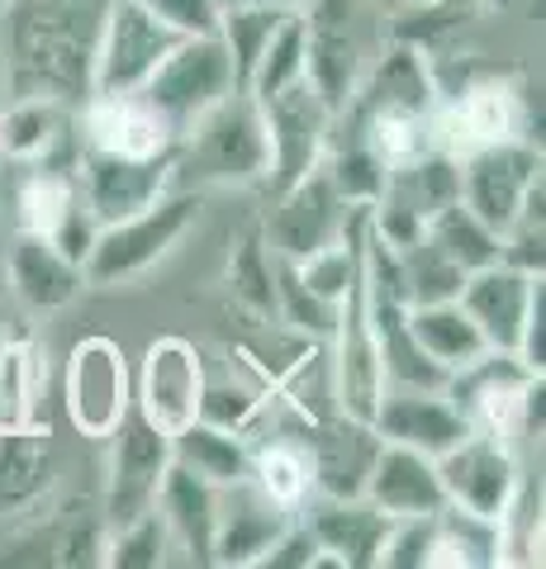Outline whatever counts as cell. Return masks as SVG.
<instances>
[{"label": "cell", "mask_w": 546, "mask_h": 569, "mask_svg": "<svg viewBox=\"0 0 546 569\" xmlns=\"http://www.w3.org/2000/svg\"><path fill=\"white\" fill-rule=\"evenodd\" d=\"M115 0H6L0 10V100L91 96L96 43Z\"/></svg>", "instance_id": "1"}, {"label": "cell", "mask_w": 546, "mask_h": 569, "mask_svg": "<svg viewBox=\"0 0 546 569\" xmlns=\"http://www.w3.org/2000/svg\"><path fill=\"white\" fill-rule=\"evenodd\" d=\"M271 171V142L267 119L248 91H234L219 100L205 119L190 123L171 152V186H267Z\"/></svg>", "instance_id": "2"}, {"label": "cell", "mask_w": 546, "mask_h": 569, "mask_svg": "<svg viewBox=\"0 0 546 569\" xmlns=\"http://www.w3.org/2000/svg\"><path fill=\"white\" fill-rule=\"evenodd\" d=\"M196 223H200V194L171 186L162 200H152L148 209L96 228V242L81 261L86 284H96V290H119V284L143 280L157 261L171 257V247Z\"/></svg>", "instance_id": "3"}, {"label": "cell", "mask_w": 546, "mask_h": 569, "mask_svg": "<svg viewBox=\"0 0 546 569\" xmlns=\"http://www.w3.org/2000/svg\"><path fill=\"white\" fill-rule=\"evenodd\" d=\"M443 395L461 408L475 432L514 441L542 432V376L518 361V351H485L470 366L451 370Z\"/></svg>", "instance_id": "4"}, {"label": "cell", "mask_w": 546, "mask_h": 569, "mask_svg": "<svg viewBox=\"0 0 546 569\" xmlns=\"http://www.w3.org/2000/svg\"><path fill=\"white\" fill-rule=\"evenodd\" d=\"M527 129H533L527 96L514 77H499V71H480V77L461 81V91H443L433 110V148L456 162L480 148H495V142L533 138Z\"/></svg>", "instance_id": "5"}, {"label": "cell", "mask_w": 546, "mask_h": 569, "mask_svg": "<svg viewBox=\"0 0 546 569\" xmlns=\"http://www.w3.org/2000/svg\"><path fill=\"white\" fill-rule=\"evenodd\" d=\"M234 91H238V77H234V62H228V48L219 43V33L181 39L143 86L148 104L171 123L176 142H181V133H190V123L205 119Z\"/></svg>", "instance_id": "6"}, {"label": "cell", "mask_w": 546, "mask_h": 569, "mask_svg": "<svg viewBox=\"0 0 546 569\" xmlns=\"http://www.w3.org/2000/svg\"><path fill=\"white\" fill-rule=\"evenodd\" d=\"M105 441H115L110 479H105V527L115 531L157 508V493H162V479L171 470V437L129 403V413Z\"/></svg>", "instance_id": "7"}, {"label": "cell", "mask_w": 546, "mask_h": 569, "mask_svg": "<svg viewBox=\"0 0 546 569\" xmlns=\"http://www.w3.org/2000/svg\"><path fill=\"white\" fill-rule=\"evenodd\" d=\"M181 43L143 0H115L105 14L96 67H91V96H119V91H143L148 77L162 67L167 52Z\"/></svg>", "instance_id": "8"}, {"label": "cell", "mask_w": 546, "mask_h": 569, "mask_svg": "<svg viewBox=\"0 0 546 569\" xmlns=\"http://www.w3.org/2000/svg\"><path fill=\"white\" fill-rule=\"evenodd\" d=\"M437 479L451 508L475 512L489 522H508L518 503V460L514 447L489 432H470L451 451L437 456Z\"/></svg>", "instance_id": "9"}, {"label": "cell", "mask_w": 546, "mask_h": 569, "mask_svg": "<svg viewBox=\"0 0 546 569\" xmlns=\"http://www.w3.org/2000/svg\"><path fill=\"white\" fill-rule=\"evenodd\" d=\"M62 403L81 437H96V441L110 437L133 403L125 347L110 342V337H81L72 356H67Z\"/></svg>", "instance_id": "10"}, {"label": "cell", "mask_w": 546, "mask_h": 569, "mask_svg": "<svg viewBox=\"0 0 546 569\" xmlns=\"http://www.w3.org/2000/svg\"><path fill=\"white\" fill-rule=\"evenodd\" d=\"M456 167H461V194L456 200L504 238L518 223L533 186L542 181V148L533 138H514V142H495V148L470 152Z\"/></svg>", "instance_id": "11"}, {"label": "cell", "mask_w": 546, "mask_h": 569, "mask_svg": "<svg viewBox=\"0 0 546 569\" xmlns=\"http://www.w3.org/2000/svg\"><path fill=\"white\" fill-rule=\"evenodd\" d=\"M257 110H261V119H267V142H271L267 186L276 194V190L295 186L299 176H309L324 162L328 138H332V129H338V114L319 100V91H314L309 81H295L280 96L257 100Z\"/></svg>", "instance_id": "12"}, {"label": "cell", "mask_w": 546, "mask_h": 569, "mask_svg": "<svg viewBox=\"0 0 546 569\" xmlns=\"http://www.w3.org/2000/svg\"><path fill=\"white\" fill-rule=\"evenodd\" d=\"M24 171L29 176L14 190V223H20V233H39L48 242H58L72 261H86L96 242V219L81 204L77 162H39Z\"/></svg>", "instance_id": "13"}, {"label": "cell", "mask_w": 546, "mask_h": 569, "mask_svg": "<svg viewBox=\"0 0 546 569\" xmlns=\"http://www.w3.org/2000/svg\"><path fill=\"white\" fill-rule=\"evenodd\" d=\"M357 204H347L338 190H332L328 171L314 167L309 176H299L295 186L276 190V209L267 213V228H261V238L276 257L286 261H299L309 252H319L328 247L332 238H343L347 228V213Z\"/></svg>", "instance_id": "14"}, {"label": "cell", "mask_w": 546, "mask_h": 569, "mask_svg": "<svg viewBox=\"0 0 546 569\" xmlns=\"http://www.w3.org/2000/svg\"><path fill=\"white\" fill-rule=\"evenodd\" d=\"M77 190L96 228L129 219L171 190V157H110L77 148Z\"/></svg>", "instance_id": "15"}, {"label": "cell", "mask_w": 546, "mask_h": 569, "mask_svg": "<svg viewBox=\"0 0 546 569\" xmlns=\"http://www.w3.org/2000/svg\"><path fill=\"white\" fill-rule=\"evenodd\" d=\"M200 395H205V361L186 337H157L143 351L133 385V408L162 432H181L186 422L200 418Z\"/></svg>", "instance_id": "16"}, {"label": "cell", "mask_w": 546, "mask_h": 569, "mask_svg": "<svg viewBox=\"0 0 546 569\" xmlns=\"http://www.w3.org/2000/svg\"><path fill=\"white\" fill-rule=\"evenodd\" d=\"M77 142L110 157H171L176 133L171 123L148 104L143 91L119 96H86L77 104Z\"/></svg>", "instance_id": "17"}, {"label": "cell", "mask_w": 546, "mask_h": 569, "mask_svg": "<svg viewBox=\"0 0 546 569\" xmlns=\"http://www.w3.org/2000/svg\"><path fill=\"white\" fill-rule=\"evenodd\" d=\"M542 276H527L508 261H489L480 271H470L461 280V309L470 313V323L480 328L489 351H518L527 313L542 299Z\"/></svg>", "instance_id": "18"}, {"label": "cell", "mask_w": 546, "mask_h": 569, "mask_svg": "<svg viewBox=\"0 0 546 569\" xmlns=\"http://www.w3.org/2000/svg\"><path fill=\"white\" fill-rule=\"evenodd\" d=\"M361 71H366V62L347 29L343 0H314L305 10V81L319 91V100L332 114H343L361 81Z\"/></svg>", "instance_id": "19"}, {"label": "cell", "mask_w": 546, "mask_h": 569, "mask_svg": "<svg viewBox=\"0 0 546 569\" xmlns=\"http://www.w3.org/2000/svg\"><path fill=\"white\" fill-rule=\"evenodd\" d=\"M376 437L380 441H395V447H409L423 456H443L451 451L456 441L470 432V422L461 418L443 389H385L380 403H376Z\"/></svg>", "instance_id": "20"}, {"label": "cell", "mask_w": 546, "mask_h": 569, "mask_svg": "<svg viewBox=\"0 0 546 569\" xmlns=\"http://www.w3.org/2000/svg\"><path fill=\"white\" fill-rule=\"evenodd\" d=\"M0 266H6L10 299L29 313H58L86 290L81 261H72L58 242H48L39 233H14Z\"/></svg>", "instance_id": "21"}, {"label": "cell", "mask_w": 546, "mask_h": 569, "mask_svg": "<svg viewBox=\"0 0 546 569\" xmlns=\"http://www.w3.org/2000/svg\"><path fill=\"white\" fill-rule=\"evenodd\" d=\"M77 104L48 100V96H20L0 104V157L14 167L39 162H77Z\"/></svg>", "instance_id": "22"}, {"label": "cell", "mask_w": 546, "mask_h": 569, "mask_svg": "<svg viewBox=\"0 0 546 569\" xmlns=\"http://www.w3.org/2000/svg\"><path fill=\"white\" fill-rule=\"evenodd\" d=\"M309 466H314V489L324 498H361L371 460L380 451V437L371 422H357L347 413L332 418H309Z\"/></svg>", "instance_id": "23"}, {"label": "cell", "mask_w": 546, "mask_h": 569, "mask_svg": "<svg viewBox=\"0 0 546 569\" xmlns=\"http://www.w3.org/2000/svg\"><path fill=\"white\" fill-rule=\"evenodd\" d=\"M295 522L290 508L261 493L252 479L219 489V518H215V565H257L271 550V541Z\"/></svg>", "instance_id": "24"}, {"label": "cell", "mask_w": 546, "mask_h": 569, "mask_svg": "<svg viewBox=\"0 0 546 569\" xmlns=\"http://www.w3.org/2000/svg\"><path fill=\"white\" fill-rule=\"evenodd\" d=\"M361 498L371 508H380L385 518H433V512L447 508L437 460L409 447H395V441H380Z\"/></svg>", "instance_id": "25"}, {"label": "cell", "mask_w": 546, "mask_h": 569, "mask_svg": "<svg viewBox=\"0 0 546 569\" xmlns=\"http://www.w3.org/2000/svg\"><path fill=\"white\" fill-rule=\"evenodd\" d=\"M314 541L328 556V565H343V569H361V565H376L380 560V546H385V531H390V518L380 508H371L366 498H319L309 508V522Z\"/></svg>", "instance_id": "26"}, {"label": "cell", "mask_w": 546, "mask_h": 569, "mask_svg": "<svg viewBox=\"0 0 546 569\" xmlns=\"http://www.w3.org/2000/svg\"><path fill=\"white\" fill-rule=\"evenodd\" d=\"M157 512L167 522L171 550H186L190 565H215V518H219V489L209 479L171 466L157 493Z\"/></svg>", "instance_id": "27"}, {"label": "cell", "mask_w": 546, "mask_h": 569, "mask_svg": "<svg viewBox=\"0 0 546 569\" xmlns=\"http://www.w3.org/2000/svg\"><path fill=\"white\" fill-rule=\"evenodd\" d=\"M52 485V441L43 422L0 427V518L33 508Z\"/></svg>", "instance_id": "28"}, {"label": "cell", "mask_w": 546, "mask_h": 569, "mask_svg": "<svg viewBox=\"0 0 546 569\" xmlns=\"http://www.w3.org/2000/svg\"><path fill=\"white\" fill-rule=\"evenodd\" d=\"M171 466L209 479L215 489H228V485H238V479H248L252 447H248V437L196 418V422H186L181 432H171Z\"/></svg>", "instance_id": "29"}, {"label": "cell", "mask_w": 546, "mask_h": 569, "mask_svg": "<svg viewBox=\"0 0 546 569\" xmlns=\"http://www.w3.org/2000/svg\"><path fill=\"white\" fill-rule=\"evenodd\" d=\"M508 550L504 537V522H489V518H475V512L461 508H443L433 512V531H428V560L423 569H475V565H499Z\"/></svg>", "instance_id": "30"}, {"label": "cell", "mask_w": 546, "mask_h": 569, "mask_svg": "<svg viewBox=\"0 0 546 569\" xmlns=\"http://www.w3.org/2000/svg\"><path fill=\"white\" fill-rule=\"evenodd\" d=\"M404 323H409L414 342L433 356L437 366L447 370H461L470 366L475 356H485V337L480 328L470 323V313L461 309V299H437V305H409L404 309Z\"/></svg>", "instance_id": "31"}, {"label": "cell", "mask_w": 546, "mask_h": 569, "mask_svg": "<svg viewBox=\"0 0 546 569\" xmlns=\"http://www.w3.org/2000/svg\"><path fill=\"white\" fill-rule=\"evenodd\" d=\"M456 194H461V167H456V157L433 148V152H423L418 162L395 167L390 176H385L380 200L409 209V213H418V219L428 223L437 209L456 200Z\"/></svg>", "instance_id": "32"}, {"label": "cell", "mask_w": 546, "mask_h": 569, "mask_svg": "<svg viewBox=\"0 0 546 569\" xmlns=\"http://www.w3.org/2000/svg\"><path fill=\"white\" fill-rule=\"evenodd\" d=\"M43 356L20 332H0V427L39 422L43 395Z\"/></svg>", "instance_id": "33"}, {"label": "cell", "mask_w": 546, "mask_h": 569, "mask_svg": "<svg viewBox=\"0 0 546 569\" xmlns=\"http://www.w3.org/2000/svg\"><path fill=\"white\" fill-rule=\"evenodd\" d=\"M252 485L276 498L280 508L299 512L305 508V498L314 493V466H309V447L305 437H276L267 447H252V470H248Z\"/></svg>", "instance_id": "34"}, {"label": "cell", "mask_w": 546, "mask_h": 569, "mask_svg": "<svg viewBox=\"0 0 546 569\" xmlns=\"http://www.w3.org/2000/svg\"><path fill=\"white\" fill-rule=\"evenodd\" d=\"M423 238H428L443 257H451L466 276L480 271V266H489V261H499V233L485 219H475L461 200L437 209L433 219L423 223Z\"/></svg>", "instance_id": "35"}, {"label": "cell", "mask_w": 546, "mask_h": 569, "mask_svg": "<svg viewBox=\"0 0 546 569\" xmlns=\"http://www.w3.org/2000/svg\"><path fill=\"white\" fill-rule=\"evenodd\" d=\"M224 290L234 295V305H242L261 323L276 318V257L261 233H248L234 247L228 271H224Z\"/></svg>", "instance_id": "36"}, {"label": "cell", "mask_w": 546, "mask_h": 569, "mask_svg": "<svg viewBox=\"0 0 546 569\" xmlns=\"http://www.w3.org/2000/svg\"><path fill=\"white\" fill-rule=\"evenodd\" d=\"M286 14L295 10H271V6H238V10H219V43L228 48V62H234V77H238V91H248V77L257 58L267 52L271 33L286 24Z\"/></svg>", "instance_id": "37"}, {"label": "cell", "mask_w": 546, "mask_h": 569, "mask_svg": "<svg viewBox=\"0 0 546 569\" xmlns=\"http://www.w3.org/2000/svg\"><path fill=\"white\" fill-rule=\"evenodd\" d=\"M399 257V284H404V305H437V299L461 295L466 271L451 257H443L428 238H418L409 247H395Z\"/></svg>", "instance_id": "38"}, {"label": "cell", "mask_w": 546, "mask_h": 569, "mask_svg": "<svg viewBox=\"0 0 546 569\" xmlns=\"http://www.w3.org/2000/svg\"><path fill=\"white\" fill-rule=\"evenodd\" d=\"M295 81H305V10L286 14V24L271 33L267 52L257 58L252 77H248V96L252 100H271Z\"/></svg>", "instance_id": "39"}, {"label": "cell", "mask_w": 546, "mask_h": 569, "mask_svg": "<svg viewBox=\"0 0 546 569\" xmlns=\"http://www.w3.org/2000/svg\"><path fill=\"white\" fill-rule=\"evenodd\" d=\"M319 167L328 171L332 190H338L347 204H376L380 190H385V176H390L361 138H343V142L328 138V152H324Z\"/></svg>", "instance_id": "40"}, {"label": "cell", "mask_w": 546, "mask_h": 569, "mask_svg": "<svg viewBox=\"0 0 546 569\" xmlns=\"http://www.w3.org/2000/svg\"><path fill=\"white\" fill-rule=\"evenodd\" d=\"M276 318L290 332H305V337H319L324 342V337H332V323H338V305L314 295L309 284L295 276V266L286 257H276Z\"/></svg>", "instance_id": "41"}, {"label": "cell", "mask_w": 546, "mask_h": 569, "mask_svg": "<svg viewBox=\"0 0 546 569\" xmlns=\"http://www.w3.org/2000/svg\"><path fill=\"white\" fill-rule=\"evenodd\" d=\"M105 565H115V569H157V565H167V550H171V537H167V522H162V512H143V518H133L125 527H115L110 537H105Z\"/></svg>", "instance_id": "42"}, {"label": "cell", "mask_w": 546, "mask_h": 569, "mask_svg": "<svg viewBox=\"0 0 546 569\" xmlns=\"http://www.w3.org/2000/svg\"><path fill=\"white\" fill-rule=\"evenodd\" d=\"M261 413H267V395H257V389H248V385H209L205 380V395H200V418L205 422L248 437L261 422Z\"/></svg>", "instance_id": "43"}, {"label": "cell", "mask_w": 546, "mask_h": 569, "mask_svg": "<svg viewBox=\"0 0 546 569\" xmlns=\"http://www.w3.org/2000/svg\"><path fill=\"white\" fill-rule=\"evenodd\" d=\"M143 6L181 39H200V33L219 29V6L215 0H143Z\"/></svg>", "instance_id": "44"}, {"label": "cell", "mask_w": 546, "mask_h": 569, "mask_svg": "<svg viewBox=\"0 0 546 569\" xmlns=\"http://www.w3.org/2000/svg\"><path fill=\"white\" fill-rule=\"evenodd\" d=\"M219 10H238V6H271V10H309L314 0H215Z\"/></svg>", "instance_id": "45"}, {"label": "cell", "mask_w": 546, "mask_h": 569, "mask_svg": "<svg viewBox=\"0 0 546 569\" xmlns=\"http://www.w3.org/2000/svg\"><path fill=\"white\" fill-rule=\"evenodd\" d=\"M10 323V284H6V266H0V332Z\"/></svg>", "instance_id": "46"}, {"label": "cell", "mask_w": 546, "mask_h": 569, "mask_svg": "<svg viewBox=\"0 0 546 569\" xmlns=\"http://www.w3.org/2000/svg\"><path fill=\"white\" fill-rule=\"evenodd\" d=\"M380 10H390V14H404V10H414V6H423V0H376Z\"/></svg>", "instance_id": "47"}, {"label": "cell", "mask_w": 546, "mask_h": 569, "mask_svg": "<svg viewBox=\"0 0 546 569\" xmlns=\"http://www.w3.org/2000/svg\"><path fill=\"white\" fill-rule=\"evenodd\" d=\"M433 6H447V10H461L466 14L470 6H480V0H433Z\"/></svg>", "instance_id": "48"}, {"label": "cell", "mask_w": 546, "mask_h": 569, "mask_svg": "<svg viewBox=\"0 0 546 569\" xmlns=\"http://www.w3.org/2000/svg\"><path fill=\"white\" fill-rule=\"evenodd\" d=\"M489 6H508V0H489Z\"/></svg>", "instance_id": "49"}, {"label": "cell", "mask_w": 546, "mask_h": 569, "mask_svg": "<svg viewBox=\"0 0 546 569\" xmlns=\"http://www.w3.org/2000/svg\"><path fill=\"white\" fill-rule=\"evenodd\" d=\"M0 10H6V0H0Z\"/></svg>", "instance_id": "50"}]
</instances>
